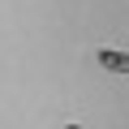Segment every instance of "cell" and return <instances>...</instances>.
<instances>
[{
	"label": "cell",
	"mask_w": 129,
	"mask_h": 129,
	"mask_svg": "<svg viewBox=\"0 0 129 129\" xmlns=\"http://www.w3.org/2000/svg\"><path fill=\"white\" fill-rule=\"evenodd\" d=\"M95 60L103 64L108 73H129V56H125V52H116V47H99V52H95Z\"/></svg>",
	"instance_id": "obj_1"
},
{
	"label": "cell",
	"mask_w": 129,
	"mask_h": 129,
	"mask_svg": "<svg viewBox=\"0 0 129 129\" xmlns=\"http://www.w3.org/2000/svg\"><path fill=\"white\" fill-rule=\"evenodd\" d=\"M64 129H82V125H78V120H69V125H64Z\"/></svg>",
	"instance_id": "obj_2"
}]
</instances>
